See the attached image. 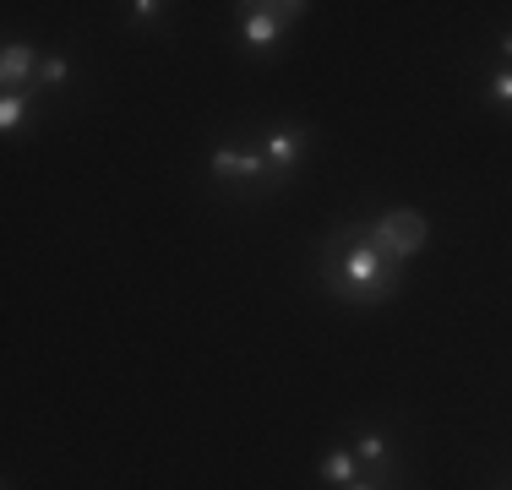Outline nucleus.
I'll use <instances>...</instances> for the list:
<instances>
[{
    "mask_svg": "<svg viewBox=\"0 0 512 490\" xmlns=\"http://www.w3.org/2000/svg\"><path fill=\"white\" fill-rule=\"evenodd\" d=\"M300 11L306 6H246V17H240V44L273 49L278 33H284V22H300Z\"/></svg>",
    "mask_w": 512,
    "mask_h": 490,
    "instance_id": "7ed1b4c3",
    "label": "nucleus"
},
{
    "mask_svg": "<svg viewBox=\"0 0 512 490\" xmlns=\"http://www.w3.org/2000/svg\"><path fill=\"white\" fill-rule=\"evenodd\" d=\"M491 104L512 109V71H496V77H491Z\"/></svg>",
    "mask_w": 512,
    "mask_h": 490,
    "instance_id": "9b49d317",
    "label": "nucleus"
},
{
    "mask_svg": "<svg viewBox=\"0 0 512 490\" xmlns=\"http://www.w3.org/2000/svg\"><path fill=\"white\" fill-rule=\"evenodd\" d=\"M300 153H306V131L273 126V131L262 137V158H267V169H273V180H284L289 169L300 164Z\"/></svg>",
    "mask_w": 512,
    "mask_h": 490,
    "instance_id": "20e7f679",
    "label": "nucleus"
},
{
    "mask_svg": "<svg viewBox=\"0 0 512 490\" xmlns=\"http://www.w3.org/2000/svg\"><path fill=\"white\" fill-rule=\"evenodd\" d=\"M327 289L349 305H371V300H387L398 289V262H387V251L371 240L365 229L360 240H344V245H327Z\"/></svg>",
    "mask_w": 512,
    "mask_h": 490,
    "instance_id": "f257e3e1",
    "label": "nucleus"
},
{
    "mask_svg": "<svg viewBox=\"0 0 512 490\" xmlns=\"http://www.w3.org/2000/svg\"><path fill=\"white\" fill-rule=\"evenodd\" d=\"M355 458H360V463H382V469H387V463H393V441H387L382 431H365V436L355 441Z\"/></svg>",
    "mask_w": 512,
    "mask_h": 490,
    "instance_id": "6e6552de",
    "label": "nucleus"
},
{
    "mask_svg": "<svg viewBox=\"0 0 512 490\" xmlns=\"http://www.w3.org/2000/svg\"><path fill=\"white\" fill-rule=\"evenodd\" d=\"M22 120H28V98H22V93H6V98H0V131L11 137Z\"/></svg>",
    "mask_w": 512,
    "mask_h": 490,
    "instance_id": "1a4fd4ad",
    "label": "nucleus"
},
{
    "mask_svg": "<svg viewBox=\"0 0 512 490\" xmlns=\"http://www.w3.org/2000/svg\"><path fill=\"white\" fill-rule=\"evenodd\" d=\"M344 490H382V485H371V480H355V485H344Z\"/></svg>",
    "mask_w": 512,
    "mask_h": 490,
    "instance_id": "ddd939ff",
    "label": "nucleus"
},
{
    "mask_svg": "<svg viewBox=\"0 0 512 490\" xmlns=\"http://www.w3.org/2000/svg\"><path fill=\"white\" fill-rule=\"evenodd\" d=\"M131 17H137V22H158V17H164V6H158V0H137Z\"/></svg>",
    "mask_w": 512,
    "mask_h": 490,
    "instance_id": "f8f14e48",
    "label": "nucleus"
},
{
    "mask_svg": "<svg viewBox=\"0 0 512 490\" xmlns=\"http://www.w3.org/2000/svg\"><path fill=\"white\" fill-rule=\"evenodd\" d=\"M355 469H360V458H355V452H327L322 480L333 485V490H344V485H355Z\"/></svg>",
    "mask_w": 512,
    "mask_h": 490,
    "instance_id": "0eeeda50",
    "label": "nucleus"
},
{
    "mask_svg": "<svg viewBox=\"0 0 512 490\" xmlns=\"http://www.w3.org/2000/svg\"><path fill=\"white\" fill-rule=\"evenodd\" d=\"M66 77H71L66 60H60V55H44V66H39V82H44V88H60Z\"/></svg>",
    "mask_w": 512,
    "mask_h": 490,
    "instance_id": "9d476101",
    "label": "nucleus"
},
{
    "mask_svg": "<svg viewBox=\"0 0 512 490\" xmlns=\"http://www.w3.org/2000/svg\"><path fill=\"white\" fill-rule=\"evenodd\" d=\"M207 169H213L218 180H262L267 158L262 153H240V147H218V153L207 158Z\"/></svg>",
    "mask_w": 512,
    "mask_h": 490,
    "instance_id": "39448f33",
    "label": "nucleus"
},
{
    "mask_svg": "<svg viewBox=\"0 0 512 490\" xmlns=\"http://www.w3.org/2000/svg\"><path fill=\"white\" fill-rule=\"evenodd\" d=\"M39 66H44V55L33 44H6L0 49V82H6V93H17V82L39 77Z\"/></svg>",
    "mask_w": 512,
    "mask_h": 490,
    "instance_id": "423d86ee",
    "label": "nucleus"
},
{
    "mask_svg": "<svg viewBox=\"0 0 512 490\" xmlns=\"http://www.w3.org/2000/svg\"><path fill=\"white\" fill-rule=\"evenodd\" d=\"M371 240L387 251V262L404 267L414 251H425V240H431V224H425L420 213H409V207H393V213H382L371 224Z\"/></svg>",
    "mask_w": 512,
    "mask_h": 490,
    "instance_id": "f03ea898",
    "label": "nucleus"
}]
</instances>
